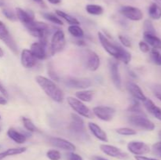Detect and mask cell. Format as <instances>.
Instances as JSON below:
<instances>
[{"mask_svg": "<svg viewBox=\"0 0 161 160\" xmlns=\"http://www.w3.org/2000/svg\"><path fill=\"white\" fill-rule=\"evenodd\" d=\"M36 81L45 93L53 101L61 103L64 100V93L53 80L42 75H38L36 77Z\"/></svg>", "mask_w": 161, "mask_h": 160, "instance_id": "6da1fadb", "label": "cell"}, {"mask_svg": "<svg viewBox=\"0 0 161 160\" xmlns=\"http://www.w3.org/2000/svg\"><path fill=\"white\" fill-rule=\"evenodd\" d=\"M128 122L133 126L146 131H153L155 124L149 120L145 115H133L128 118Z\"/></svg>", "mask_w": 161, "mask_h": 160, "instance_id": "7a4b0ae2", "label": "cell"}, {"mask_svg": "<svg viewBox=\"0 0 161 160\" xmlns=\"http://www.w3.org/2000/svg\"><path fill=\"white\" fill-rule=\"evenodd\" d=\"M71 117H72V122L69 125L70 131L72 132L75 136H78L80 140H86V138H88V136L85 132L84 121L80 117V115L74 114V113L71 115Z\"/></svg>", "mask_w": 161, "mask_h": 160, "instance_id": "3957f363", "label": "cell"}, {"mask_svg": "<svg viewBox=\"0 0 161 160\" xmlns=\"http://www.w3.org/2000/svg\"><path fill=\"white\" fill-rule=\"evenodd\" d=\"M67 102L69 106L72 108V109L76 112L77 115L87 118V119H92L93 118L94 114H93L92 111L90 110L88 107H86V105H85L83 103V101L80 100L79 99L72 97H69L67 98Z\"/></svg>", "mask_w": 161, "mask_h": 160, "instance_id": "277c9868", "label": "cell"}, {"mask_svg": "<svg viewBox=\"0 0 161 160\" xmlns=\"http://www.w3.org/2000/svg\"><path fill=\"white\" fill-rule=\"evenodd\" d=\"M66 40L64 31L58 30L54 32L50 42V53L54 55L59 52L62 51L65 46Z\"/></svg>", "mask_w": 161, "mask_h": 160, "instance_id": "5b68a950", "label": "cell"}, {"mask_svg": "<svg viewBox=\"0 0 161 160\" xmlns=\"http://www.w3.org/2000/svg\"><path fill=\"white\" fill-rule=\"evenodd\" d=\"M0 39L7 45L8 48L14 54L18 53V48H17V45L15 40L10 35L5 24L2 21H0Z\"/></svg>", "mask_w": 161, "mask_h": 160, "instance_id": "8992f818", "label": "cell"}, {"mask_svg": "<svg viewBox=\"0 0 161 160\" xmlns=\"http://www.w3.org/2000/svg\"><path fill=\"white\" fill-rule=\"evenodd\" d=\"M116 111L108 106H97L93 108V114L99 119L105 122H109L113 119Z\"/></svg>", "mask_w": 161, "mask_h": 160, "instance_id": "52a82bcc", "label": "cell"}, {"mask_svg": "<svg viewBox=\"0 0 161 160\" xmlns=\"http://www.w3.org/2000/svg\"><path fill=\"white\" fill-rule=\"evenodd\" d=\"M84 62L86 68L91 72H95L99 68L101 64L100 58L95 52L86 50L84 54Z\"/></svg>", "mask_w": 161, "mask_h": 160, "instance_id": "ba28073f", "label": "cell"}, {"mask_svg": "<svg viewBox=\"0 0 161 160\" xmlns=\"http://www.w3.org/2000/svg\"><path fill=\"white\" fill-rule=\"evenodd\" d=\"M119 13L126 18L134 21L141 20L143 18V13L142 10L135 6H124L119 9Z\"/></svg>", "mask_w": 161, "mask_h": 160, "instance_id": "9c48e42d", "label": "cell"}, {"mask_svg": "<svg viewBox=\"0 0 161 160\" xmlns=\"http://www.w3.org/2000/svg\"><path fill=\"white\" fill-rule=\"evenodd\" d=\"M100 149L103 153L108 156L117 158L119 159H127L128 158V155L126 152H123L120 148L113 145L109 144H101Z\"/></svg>", "mask_w": 161, "mask_h": 160, "instance_id": "30bf717a", "label": "cell"}, {"mask_svg": "<svg viewBox=\"0 0 161 160\" xmlns=\"http://www.w3.org/2000/svg\"><path fill=\"white\" fill-rule=\"evenodd\" d=\"M97 35H98V39H99V41H100L101 45H102L104 50H105L108 54L111 55L112 56H113L114 58L117 59L118 58L117 45H116V44H113V42H110L109 39H108L105 35L102 34V32L97 33Z\"/></svg>", "mask_w": 161, "mask_h": 160, "instance_id": "8fae6325", "label": "cell"}, {"mask_svg": "<svg viewBox=\"0 0 161 160\" xmlns=\"http://www.w3.org/2000/svg\"><path fill=\"white\" fill-rule=\"evenodd\" d=\"M127 149L135 155H143L150 152L149 146L142 141H130L127 144Z\"/></svg>", "mask_w": 161, "mask_h": 160, "instance_id": "7c38bea8", "label": "cell"}, {"mask_svg": "<svg viewBox=\"0 0 161 160\" xmlns=\"http://www.w3.org/2000/svg\"><path fill=\"white\" fill-rule=\"evenodd\" d=\"M65 85L68 87L73 89H86L92 85V82L89 78H69L65 80Z\"/></svg>", "mask_w": 161, "mask_h": 160, "instance_id": "4fadbf2b", "label": "cell"}, {"mask_svg": "<svg viewBox=\"0 0 161 160\" xmlns=\"http://www.w3.org/2000/svg\"><path fill=\"white\" fill-rule=\"evenodd\" d=\"M108 67H109L110 76H111L113 84L117 89H120L122 87V80H121V76L119 74V64L116 61H109Z\"/></svg>", "mask_w": 161, "mask_h": 160, "instance_id": "5bb4252c", "label": "cell"}, {"mask_svg": "<svg viewBox=\"0 0 161 160\" xmlns=\"http://www.w3.org/2000/svg\"><path fill=\"white\" fill-rule=\"evenodd\" d=\"M47 42H34L31 44L30 51L37 60H44L47 57Z\"/></svg>", "mask_w": 161, "mask_h": 160, "instance_id": "9a60e30c", "label": "cell"}, {"mask_svg": "<svg viewBox=\"0 0 161 160\" xmlns=\"http://www.w3.org/2000/svg\"><path fill=\"white\" fill-rule=\"evenodd\" d=\"M49 141H50V144H52L54 147H58L60 149H63L64 151H68V152H74L76 149L74 144L67 141V140L63 139V138L52 136V137H50Z\"/></svg>", "mask_w": 161, "mask_h": 160, "instance_id": "2e32d148", "label": "cell"}, {"mask_svg": "<svg viewBox=\"0 0 161 160\" xmlns=\"http://www.w3.org/2000/svg\"><path fill=\"white\" fill-rule=\"evenodd\" d=\"M20 62L22 66L25 68H31L34 67L37 63V59L31 53L30 50L25 49L22 50L20 54Z\"/></svg>", "mask_w": 161, "mask_h": 160, "instance_id": "e0dca14e", "label": "cell"}, {"mask_svg": "<svg viewBox=\"0 0 161 160\" xmlns=\"http://www.w3.org/2000/svg\"><path fill=\"white\" fill-rule=\"evenodd\" d=\"M16 15H17V19L25 26L35 20V14L31 10H25L18 7L16 9Z\"/></svg>", "mask_w": 161, "mask_h": 160, "instance_id": "ac0fdd59", "label": "cell"}, {"mask_svg": "<svg viewBox=\"0 0 161 160\" xmlns=\"http://www.w3.org/2000/svg\"><path fill=\"white\" fill-rule=\"evenodd\" d=\"M127 89L129 91V93L133 96L134 98L136 99V100L144 101L147 98L144 94V93H143L142 89L136 83H132V82H128L127 83Z\"/></svg>", "mask_w": 161, "mask_h": 160, "instance_id": "d6986e66", "label": "cell"}, {"mask_svg": "<svg viewBox=\"0 0 161 160\" xmlns=\"http://www.w3.org/2000/svg\"><path fill=\"white\" fill-rule=\"evenodd\" d=\"M88 128L97 139H98L101 141H103V142H108V140L106 133L97 124L94 123V122H89Z\"/></svg>", "mask_w": 161, "mask_h": 160, "instance_id": "ffe728a7", "label": "cell"}, {"mask_svg": "<svg viewBox=\"0 0 161 160\" xmlns=\"http://www.w3.org/2000/svg\"><path fill=\"white\" fill-rule=\"evenodd\" d=\"M143 104H144L146 110L151 115H153L156 119L161 121V108H159L158 106H157L153 100H151L149 98H146L143 101Z\"/></svg>", "mask_w": 161, "mask_h": 160, "instance_id": "44dd1931", "label": "cell"}, {"mask_svg": "<svg viewBox=\"0 0 161 160\" xmlns=\"http://www.w3.org/2000/svg\"><path fill=\"white\" fill-rule=\"evenodd\" d=\"M7 135L11 140H13L17 144H24L27 139L26 135L22 133L21 132H19L14 128H9L7 131Z\"/></svg>", "mask_w": 161, "mask_h": 160, "instance_id": "7402d4cb", "label": "cell"}, {"mask_svg": "<svg viewBox=\"0 0 161 160\" xmlns=\"http://www.w3.org/2000/svg\"><path fill=\"white\" fill-rule=\"evenodd\" d=\"M145 42L149 45L153 47L154 49L160 50L161 49V39L159 37H157V35L150 34V33L144 32L143 34Z\"/></svg>", "mask_w": 161, "mask_h": 160, "instance_id": "603a6c76", "label": "cell"}, {"mask_svg": "<svg viewBox=\"0 0 161 160\" xmlns=\"http://www.w3.org/2000/svg\"><path fill=\"white\" fill-rule=\"evenodd\" d=\"M118 48V58L117 60L123 61L125 64H128L131 61V54L127 50L123 48L119 45H117Z\"/></svg>", "mask_w": 161, "mask_h": 160, "instance_id": "cb8c5ba5", "label": "cell"}, {"mask_svg": "<svg viewBox=\"0 0 161 160\" xmlns=\"http://www.w3.org/2000/svg\"><path fill=\"white\" fill-rule=\"evenodd\" d=\"M94 92L92 90H86V89H82L80 91H77L75 93V97L77 99L83 102H90L92 100Z\"/></svg>", "mask_w": 161, "mask_h": 160, "instance_id": "d4e9b609", "label": "cell"}, {"mask_svg": "<svg viewBox=\"0 0 161 160\" xmlns=\"http://www.w3.org/2000/svg\"><path fill=\"white\" fill-rule=\"evenodd\" d=\"M148 13L149 17L153 20H159L161 18V7L157 3H152L149 6Z\"/></svg>", "mask_w": 161, "mask_h": 160, "instance_id": "484cf974", "label": "cell"}, {"mask_svg": "<svg viewBox=\"0 0 161 160\" xmlns=\"http://www.w3.org/2000/svg\"><path fill=\"white\" fill-rule=\"evenodd\" d=\"M56 14L59 17H61L62 19H64V20H65L66 22H68V23H69L70 25H72V24L79 25V24H80V21H79V20H77L75 17L69 15V14H68L67 13L64 12V11L58 10H58H56Z\"/></svg>", "mask_w": 161, "mask_h": 160, "instance_id": "4316f807", "label": "cell"}, {"mask_svg": "<svg viewBox=\"0 0 161 160\" xmlns=\"http://www.w3.org/2000/svg\"><path fill=\"white\" fill-rule=\"evenodd\" d=\"M68 30H69V32L70 33L71 35L76 38V39H81V38H83L84 36V31H83V30L77 24L70 25L69 27V28H68Z\"/></svg>", "mask_w": 161, "mask_h": 160, "instance_id": "83f0119b", "label": "cell"}, {"mask_svg": "<svg viewBox=\"0 0 161 160\" xmlns=\"http://www.w3.org/2000/svg\"><path fill=\"white\" fill-rule=\"evenodd\" d=\"M86 10L89 14H91V15H95V16L101 15V14L103 13L104 12V9L102 6H99V5H95V4L86 5Z\"/></svg>", "mask_w": 161, "mask_h": 160, "instance_id": "f1b7e54d", "label": "cell"}, {"mask_svg": "<svg viewBox=\"0 0 161 160\" xmlns=\"http://www.w3.org/2000/svg\"><path fill=\"white\" fill-rule=\"evenodd\" d=\"M127 110H128L130 112L134 113V115H145L144 112L142 111V109L139 102H138V100H136V99L134 100L133 104L129 106L128 109Z\"/></svg>", "mask_w": 161, "mask_h": 160, "instance_id": "f546056e", "label": "cell"}, {"mask_svg": "<svg viewBox=\"0 0 161 160\" xmlns=\"http://www.w3.org/2000/svg\"><path fill=\"white\" fill-rule=\"evenodd\" d=\"M21 120H22V122H23L24 126H25V128L29 132L38 131V129L36 128V126L35 125V124L33 123L32 121H31V119L26 117H22Z\"/></svg>", "mask_w": 161, "mask_h": 160, "instance_id": "4dcf8cb0", "label": "cell"}, {"mask_svg": "<svg viewBox=\"0 0 161 160\" xmlns=\"http://www.w3.org/2000/svg\"><path fill=\"white\" fill-rule=\"evenodd\" d=\"M42 16H43L44 18L46 20H49V21L52 22V23L55 24H58V25H63V22L59 17H57L56 15L53 13H42Z\"/></svg>", "mask_w": 161, "mask_h": 160, "instance_id": "1f68e13d", "label": "cell"}, {"mask_svg": "<svg viewBox=\"0 0 161 160\" xmlns=\"http://www.w3.org/2000/svg\"><path fill=\"white\" fill-rule=\"evenodd\" d=\"M116 133L122 136H133L137 133L136 130H133L129 127H120V128L116 129Z\"/></svg>", "mask_w": 161, "mask_h": 160, "instance_id": "d6a6232c", "label": "cell"}, {"mask_svg": "<svg viewBox=\"0 0 161 160\" xmlns=\"http://www.w3.org/2000/svg\"><path fill=\"white\" fill-rule=\"evenodd\" d=\"M27 148L25 147H13V148H9L5 151L6 155L8 156H13V155H20V154L24 153L26 152Z\"/></svg>", "mask_w": 161, "mask_h": 160, "instance_id": "836d02e7", "label": "cell"}, {"mask_svg": "<svg viewBox=\"0 0 161 160\" xmlns=\"http://www.w3.org/2000/svg\"><path fill=\"white\" fill-rule=\"evenodd\" d=\"M150 58L153 62L157 65H161V53L157 49H153L150 51Z\"/></svg>", "mask_w": 161, "mask_h": 160, "instance_id": "e575fe53", "label": "cell"}, {"mask_svg": "<svg viewBox=\"0 0 161 160\" xmlns=\"http://www.w3.org/2000/svg\"><path fill=\"white\" fill-rule=\"evenodd\" d=\"M143 28H144V32L150 33V34L156 35V30L153 24L151 22V20H146L143 24Z\"/></svg>", "mask_w": 161, "mask_h": 160, "instance_id": "d590c367", "label": "cell"}, {"mask_svg": "<svg viewBox=\"0 0 161 160\" xmlns=\"http://www.w3.org/2000/svg\"><path fill=\"white\" fill-rule=\"evenodd\" d=\"M3 13L8 20H11V21H15V20H17V17L15 13L11 10V9H8V8H4L3 9Z\"/></svg>", "mask_w": 161, "mask_h": 160, "instance_id": "8d00e7d4", "label": "cell"}, {"mask_svg": "<svg viewBox=\"0 0 161 160\" xmlns=\"http://www.w3.org/2000/svg\"><path fill=\"white\" fill-rule=\"evenodd\" d=\"M47 157L50 160H60L61 158V155L59 151L50 150L47 152Z\"/></svg>", "mask_w": 161, "mask_h": 160, "instance_id": "74e56055", "label": "cell"}, {"mask_svg": "<svg viewBox=\"0 0 161 160\" xmlns=\"http://www.w3.org/2000/svg\"><path fill=\"white\" fill-rule=\"evenodd\" d=\"M118 37H119V42L122 43V45H124V46L127 47V48L131 47V42H130V39H129L128 37H127V36L125 35H119Z\"/></svg>", "mask_w": 161, "mask_h": 160, "instance_id": "f35d334b", "label": "cell"}, {"mask_svg": "<svg viewBox=\"0 0 161 160\" xmlns=\"http://www.w3.org/2000/svg\"><path fill=\"white\" fill-rule=\"evenodd\" d=\"M153 153L156 156L161 158V141L156 143L153 145Z\"/></svg>", "mask_w": 161, "mask_h": 160, "instance_id": "ab89813d", "label": "cell"}, {"mask_svg": "<svg viewBox=\"0 0 161 160\" xmlns=\"http://www.w3.org/2000/svg\"><path fill=\"white\" fill-rule=\"evenodd\" d=\"M48 75H50L51 80H55V81H58L59 80V77H58V74L55 72V71L53 70L51 64H49L48 65Z\"/></svg>", "mask_w": 161, "mask_h": 160, "instance_id": "60d3db41", "label": "cell"}, {"mask_svg": "<svg viewBox=\"0 0 161 160\" xmlns=\"http://www.w3.org/2000/svg\"><path fill=\"white\" fill-rule=\"evenodd\" d=\"M153 91L155 97L161 101V84H157L153 87Z\"/></svg>", "mask_w": 161, "mask_h": 160, "instance_id": "b9f144b4", "label": "cell"}, {"mask_svg": "<svg viewBox=\"0 0 161 160\" xmlns=\"http://www.w3.org/2000/svg\"><path fill=\"white\" fill-rule=\"evenodd\" d=\"M66 158L68 160H83L80 155L78 154L74 153L73 152H70L66 155Z\"/></svg>", "mask_w": 161, "mask_h": 160, "instance_id": "7bdbcfd3", "label": "cell"}, {"mask_svg": "<svg viewBox=\"0 0 161 160\" xmlns=\"http://www.w3.org/2000/svg\"><path fill=\"white\" fill-rule=\"evenodd\" d=\"M139 45V49L143 53H148V52L150 51V48H149V45L146 43L144 41H141L138 44Z\"/></svg>", "mask_w": 161, "mask_h": 160, "instance_id": "ee69618b", "label": "cell"}, {"mask_svg": "<svg viewBox=\"0 0 161 160\" xmlns=\"http://www.w3.org/2000/svg\"><path fill=\"white\" fill-rule=\"evenodd\" d=\"M0 93H1L3 94L5 97H6V98L9 97V94H8L7 90H6V89L5 88V86H3L1 83H0Z\"/></svg>", "mask_w": 161, "mask_h": 160, "instance_id": "f6af8a7d", "label": "cell"}, {"mask_svg": "<svg viewBox=\"0 0 161 160\" xmlns=\"http://www.w3.org/2000/svg\"><path fill=\"white\" fill-rule=\"evenodd\" d=\"M135 159L136 160H159L157 158H149V157L143 156V155H135Z\"/></svg>", "mask_w": 161, "mask_h": 160, "instance_id": "bcb514c9", "label": "cell"}, {"mask_svg": "<svg viewBox=\"0 0 161 160\" xmlns=\"http://www.w3.org/2000/svg\"><path fill=\"white\" fill-rule=\"evenodd\" d=\"M7 99L6 97L0 96V105H6L7 104Z\"/></svg>", "mask_w": 161, "mask_h": 160, "instance_id": "7dc6e473", "label": "cell"}, {"mask_svg": "<svg viewBox=\"0 0 161 160\" xmlns=\"http://www.w3.org/2000/svg\"><path fill=\"white\" fill-rule=\"evenodd\" d=\"M33 1H34L35 3H38L39 5H40V6H42V7H46V5L45 3H44L43 0H33Z\"/></svg>", "mask_w": 161, "mask_h": 160, "instance_id": "c3c4849f", "label": "cell"}, {"mask_svg": "<svg viewBox=\"0 0 161 160\" xmlns=\"http://www.w3.org/2000/svg\"><path fill=\"white\" fill-rule=\"evenodd\" d=\"M47 1H48L50 3H51V4L57 5V4H59V3H61V0H47Z\"/></svg>", "mask_w": 161, "mask_h": 160, "instance_id": "681fc988", "label": "cell"}, {"mask_svg": "<svg viewBox=\"0 0 161 160\" xmlns=\"http://www.w3.org/2000/svg\"><path fill=\"white\" fill-rule=\"evenodd\" d=\"M76 44H77V45H86V43L84 42V41L82 40V39H78V40L76 41Z\"/></svg>", "mask_w": 161, "mask_h": 160, "instance_id": "f907efd6", "label": "cell"}, {"mask_svg": "<svg viewBox=\"0 0 161 160\" xmlns=\"http://www.w3.org/2000/svg\"><path fill=\"white\" fill-rule=\"evenodd\" d=\"M6 157H7V155H6V152H0V160H3Z\"/></svg>", "mask_w": 161, "mask_h": 160, "instance_id": "816d5d0a", "label": "cell"}, {"mask_svg": "<svg viewBox=\"0 0 161 160\" xmlns=\"http://www.w3.org/2000/svg\"><path fill=\"white\" fill-rule=\"evenodd\" d=\"M94 160H108L107 158H103V157H101V156H95L94 157Z\"/></svg>", "mask_w": 161, "mask_h": 160, "instance_id": "f5cc1de1", "label": "cell"}, {"mask_svg": "<svg viewBox=\"0 0 161 160\" xmlns=\"http://www.w3.org/2000/svg\"><path fill=\"white\" fill-rule=\"evenodd\" d=\"M3 55H4V52H3V50H2V48L0 47V57H3Z\"/></svg>", "mask_w": 161, "mask_h": 160, "instance_id": "db71d44e", "label": "cell"}, {"mask_svg": "<svg viewBox=\"0 0 161 160\" xmlns=\"http://www.w3.org/2000/svg\"><path fill=\"white\" fill-rule=\"evenodd\" d=\"M155 1H156V3H157V4H158L161 7V0H155Z\"/></svg>", "mask_w": 161, "mask_h": 160, "instance_id": "11a10c76", "label": "cell"}, {"mask_svg": "<svg viewBox=\"0 0 161 160\" xmlns=\"http://www.w3.org/2000/svg\"><path fill=\"white\" fill-rule=\"evenodd\" d=\"M158 135H159V138H160V139L161 140V130H160V132H159Z\"/></svg>", "mask_w": 161, "mask_h": 160, "instance_id": "9f6ffc18", "label": "cell"}, {"mask_svg": "<svg viewBox=\"0 0 161 160\" xmlns=\"http://www.w3.org/2000/svg\"><path fill=\"white\" fill-rule=\"evenodd\" d=\"M3 6V3H2V2H0V6Z\"/></svg>", "mask_w": 161, "mask_h": 160, "instance_id": "6f0895ef", "label": "cell"}, {"mask_svg": "<svg viewBox=\"0 0 161 160\" xmlns=\"http://www.w3.org/2000/svg\"><path fill=\"white\" fill-rule=\"evenodd\" d=\"M0 119H1V115H0Z\"/></svg>", "mask_w": 161, "mask_h": 160, "instance_id": "680465c9", "label": "cell"}, {"mask_svg": "<svg viewBox=\"0 0 161 160\" xmlns=\"http://www.w3.org/2000/svg\"><path fill=\"white\" fill-rule=\"evenodd\" d=\"M0 131H1V128H0Z\"/></svg>", "mask_w": 161, "mask_h": 160, "instance_id": "91938a15", "label": "cell"}]
</instances>
